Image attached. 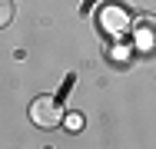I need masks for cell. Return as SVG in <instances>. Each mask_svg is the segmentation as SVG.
Instances as JSON below:
<instances>
[{"label":"cell","mask_w":156,"mask_h":149,"mask_svg":"<svg viewBox=\"0 0 156 149\" xmlns=\"http://www.w3.org/2000/svg\"><path fill=\"white\" fill-rule=\"evenodd\" d=\"M30 119H33V126H40V129H53V126L63 123V106L57 99H50V96H37L33 106H30Z\"/></svg>","instance_id":"6da1fadb"},{"label":"cell","mask_w":156,"mask_h":149,"mask_svg":"<svg viewBox=\"0 0 156 149\" xmlns=\"http://www.w3.org/2000/svg\"><path fill=\"white\" fill-rule=\"evenodd\" d=\"M100 27L106 30L110 36H123V33H129V27H133V17H129V10L120 7V3H106V7L100 10Z\"/></svg>","instance_id":"7a4b0ae2"},{"label":"cell","mask_w":156,"mask_h":149,"mask_svg":"<svg viewBox=\"0 0 156 149\" xmlns=\"http://www.w3.org/2000/svg\"><path fill=\"white\" fill-rule=\"evenodd\" d=\"M13 20V0H0V27H10Z\"/></svg>","instance_id":"3957f363"},{"label":"cell","mask_w":156,"mask_h":149,"mask_svg":"<svg viewBox=\"0 0 156 149\" xmlns=\"http://www.w3.org/2000/svg\"><path fill=\"white\" fill-rule=\"evenodd\" d=\"M66 123H70V129H80V126H83V116L73 113V116H66Z\"/></svg>","instance_id":"277c9868"}]
</instances>
